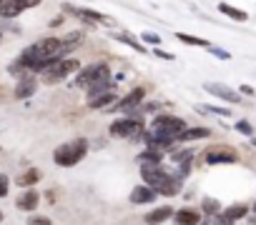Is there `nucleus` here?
I'll return each mask as SVG.
<instances>
[{
	"label": "nucleus",
	"instance_id": "20e7f679",
	"mask_svg": "<svg viewBox=\"0 0 256 225\" xmlns=\"http://www.w3.org/2000/svg\"><path fill=\"white\" fill-rule=\"evenodd\" d=\"M71 73H80V63L76 58H63V60H58L55 65H51L48 70L43 73V83H46V85L63 83Z\"/></svg>",
	"mask_w": 256,
	"mask_h": 225
},
{
	"label": "nucleus",
	"instance_id": "f3484780",
	"mask_svg": "<svg viewBox=\"0 0 256 225\" xmlns=\"http://www.w3.org/2000/svg\"><path fill=\"white\" fill-rule=\"evenodd\" d=\"M174 208H168V205H161V208H156V210H151L143 220L148 223V225H158V223H163V220H168V218H174Z\"/></svg>",
	"mask_w": 256,
	"mask_h": 225
},
{
	"label": "nucleus",
	"instance_id": "c756f323",
	"mask_svg": "<svg viewBox=\"0 0 256 225\" xmlns=\"http://www.w3.org/2000/svg\"><path fill=\"white\" fill-rule=\"evenodd\" d=\"M28 225H53V220L46 218V215H30L28 218Z\"/></svg>",
	"mask_w": 256,
	"mask_h": 225
},
{
	"label": "nucleus",
	"instance_id": "bb28decb",
	"mask_svg": "<svg viewBox=\"0 0 256 225\" xmlns=\"http://www.w3.org/2000/svg\"><path fill=\"white\" fill-rule=\"evenodd\" d=\"M196 110H201V112H206V115H221V118H229L231 115V110L229 108H221V105H196Z\"/></svg>",
	"mask_w": 256,
	"mask_h": 225
},
{
	"label": "nucleus",
	"instance_id": "2eb2a0df",
	"mask_svg": "<svg viewBox=\"0 0 256 225\" xmlns=\"http://www.w3.org/2000/svg\"><path fill=\"white\" fill-rule=\"evenodd\" d=\"M156 190L154 188H148V185H136L131 190V202H136V205H148V202H154L156 200Z\"/></svg>",
	"mask_w": 256,
	"mask_h": 225
},
{
	"label": "nucleus",
	"instance_id": "cd10ccee",
	"mask_svg": "<svg viewBox=\"0 0 256 225\" xmlns=\"http://www.w3.org/2000/svg\"><path fill=\"white\" fill-rule=\"evenodd\" d=\"M60 40H63V50H66V53H73V48L83 40V33L76 30V33H71V35H66V38H60Z\"/></svg>",
	"mask_w": 256,
	"mask_h": 225
},
{
	"label": "nucleus",
	"instance_id": "39448f33",
	"mask_svg": "<svg viewBox=\"0 0 256 225\" xmlns=\"http://www.w3.org/2000/svg\"><path fill=\"white\" fill-rule=\"evenodd\" d=\"M111 138H143V120L141 115H128V118H118L116 123H111Z\"/></svg>",
	"mask_w": 256,
	"mask_h": 225
},
{
	"label": "nucleus",
	"instance_id": "f8f14e48",
	"mask_svg": "<svg viewBox=\"0 0 256 225\" xmlns=\"http://www.w3.org/2000/svg\"><path fill=\"white\" fill-rule=\"evenodd\" d=\"M35 88H38V80H35V75H33V73L23 75V78L18 80V85H15V98H18V100H26V98H30V95L35 93Z\"/></svg>",
	"mask_w": 256,
	"mask_h": 225
},
{
	"label": "nucleus",
	"instance_id": "7c9ffc66",
	"mask_svg": "<svg viewBox=\"0 0 256 225\" xmlns=\"http://www.w3.org/2000/svg\"><path fill=\"white\" fill-rule=\"evenodd\" d=\"M236 130H239L241 135H249V138H254V128H251V123H246V120H239V123H236Z\"/></svg>",
	"mask_w": 256,
	"mask_h": 225
},
{
	"label": "nucleus",
	"instance_id": "7ed1b4c3",
	"mask_svg": "<svg viewBox=\"0 0 256 225\" xmlns=\"http://www.w3.org/2000/svg\"><path fill=\"white\" fill-rule=\"evenodd\" d=\"M85 155H88V140H85V138H76L71 143L58 145L55 153H53V160L60 168H73V165H78L83 160Z\"/></svg>",
	"mask_w": 256,
	"mask_h": 225
},
{
	"label": "nucleus",
	"instance_id": "ea45409f",
	"mask_svg": "<svg viewBox=\"0 0 256 225\" xmlns=\"http://www.w3.org/2000/svg\"><path fill=\"white\" fill-rule=\"evenodd\" d=\"M0 223H3V210H0Z\"/></svg>",
	"mask_w": 256,
	"mask_h": 225
},
{
	"label": "nucleus",
	"instance_id": "a878e982",
	"mask_svg": "<svg viewBox=\"0 0 256 225\" xmlns=\"http://www.w3.org/2000/svg\"><path fill=\"white\" fill-rule=\"evenodd\" d=\"M201 213L204 215H221V205H219V200H213V198H204L201 200Z\"/></svg>",
	"mask_w": 256,
	"mask_h": 225
},
{
	"label": "nucleus",
	"instance_id": "f257e3e1",
	"mask_svg": "<svg viewBox=\"0 0 256 225\" xmlns=\"http://www.w3.org/2000/svg\"><path fill=\"white\" fill-rule=\"evenodd\" d=\"M183 130H186L183 118L171 115V112H158V115L151 120V130L143 133V140H146V145H148V148L161 150V148L174 145Z\"/></svg>",
	"mask_w": 256,
	"mask_h": 225
},
{
	"label": "nucleus",
	"instance_id": "5701e85b",
	"mask_svg": "<svg viewBox=\"0 0 256 225\" xmlns=\"http://www.w3.org/2000/svg\"><path fill=\"white\" fill-rule=\"evenodd\" d=\"M224 215H226L229 220L236 223V220H241V218L249 215V205H246V202H233V205H229V208L224 210Z\"/></svg>",
	"mask_w": 256,
	"mask_h": 225
},
{
	"label": "nucleus",
	"instance_id": "4468645a",
	"mask_svg": "<svg viewBox=\"0 0 256 225\" xmlns=\"http://www.w3.org/2000/svg\"><path fill=\"white\" fill-rule=\"evenodd\" d=\"M201 210H194V208H181L174 213V220L176 225H201Z\"/></svg>",
	"mask_w": 256,
	"mask_h": 225
},
{
	"label": "nucleus",
	"instance_id": "473e14b6",
	"mask_svg": "<svg viewBox=\"0 0 256 225\" xmlns=\"http://www.w3.org/2000/svg\"><path fill=\"white\" fill-rule=\"evenodd\" d=\"M141 38H143V43H151V45H156V48H158V43H161V35H156V33H143Z\"/></svg>",
	"mask_w": 256,
	"mask_h": 225
},
{
	"label": "nucleus",
	"instance_id": "79ce46f5",
	"mask_svg": "<svg viewBox=\"0 0 256 225\" xmlns=\"http://www.w3.org/2000/svg\"><path fill=\"white\" fill-rule=\"evenodd\" d=\"M254 213H256V202H254Z\"/></svg>",
	"mask_w": 256,
	"mask_h": 225
},
{
	"label": "nucleus",
	"instance_id": "37998d69",
	"mask_svg": "<svg viewBox=\"0 0 256 225\" xmlns=\"http://www.w3.org/2000/svg\"><path fill=\"white\" fill-rule=\"evenodd\" d=\"M0 40H3V33H0Z\"/></svg>",
	"mask_w": 256,
	"mask_h": 225
},
{
	"label": "nucleus",
	"instance_id": "f03ea898",
	"mask_svg": "<svg viewBox=\"0 0 256 225\" xmlns=\"http://www.w3.org/2000/svg\"><path fill=\"white\" fill-rule=\"evenodd\" d=\"M76 88H83L88 90V100L98 98L101 93H108L111 90V70L105 63H93L88 68L76 75Z\"/></svg>",
	"mask_w": 256,
	"mask_h": 225
},
{
	"label": "nucleus",
	"instance_id": "c9c22d12",
	"mask_svg": "<svg viewBox=\"0 0 256 225\" xmlns=\"http://www.w3.org/2000/svg\"><path fill=\"white\" fill-rule=\"evenodd\" d=\"M213 225H233V220H229V218L221 213V215H216V220H213Z\"/></svg>",
	"mask_w": 256,
	"mask_h": 225
},
{
	"label": "nucleus",
	"instance_id": "6ab92c4d",
	"mask_svg": "<svg viewBox=\"0 0 256 225\" xmlns=\"http://www.w3.org/2000/svg\"><path fill=\"white\" fill-rule=\"evenodd\" d=\"M211 130L208 128H186L181 135H179V143H191V140H204L208 138Z\"/></svg>",
	"mask_w": 256,
	"mask_h": 225
},
{
	"label": "nucleus",
	"instance_id": "393cba45",
	"mask_svg": "<svg viewBox=\"0 0 256 225\" xmlns=\"http://www.w3.org/2000/svg\"><path fill=\"white\" fill-rule=\"evenodd\" d=\"M161 158H163V153H161V150L148 148L146 153H141V155H138V165H156V163H161Z\"/></svg>",
	"mask_w": 256,
	"mask_h": 225
},
{
	"label": "nucleus",
	"instance_id": "4c0bfd02",
	"mask_svg": "<svg viewBox=\"0 0 256 225\" xmlns=\"http://www.w3.org/2000/svg\"><path fill=\"white\" fill-rule=\"evenodd\" d=\"M251 145H254V148H256V138H251Z\"/></svg>",
	"mask_w": 256,
	"mask_h": 225
},
{
	"label": "nucleus",
	"instance_id": "9d476101",
	"mask_svg": "<svg viewBox=\"0 0 256 225\" xmlns=\"http://www.w3.org/2000/svg\"><path fill=\"white\" fill-rule=\"evenodd\" d=\"M40 5V0H5L3 8H0V15L3 18H18L20 13H26L28 8Z\"/></svg>",
	"mask_w": 256,
	"mask_h": 225
},
{
	"label": "nucleus",
	"instance_id": "0eeeda50",
	"mask_svg": "<svg viewBox=\"0 0 256 225\" xmlns=\"http://www.w3.org/2000/svg\"><path fill=\"white\" fill-rule=\"evenodd\" d=\"M204 160L208 165H219V163H236L239 153L231 145H211L208 150H204Z\"/></svg>",
	"mask_w": 256,
	"mask_h": 225
},
{
	"label": "nucleus",
	"instance_id": "a211bd4d",
	"mask_svg": "<svg viewBox=\"0 0 256 225\" xmlns=\"http://www.w3.org/2000/svg\"><path fill=\"white\" fill-rule=\"evenodd\" d=\"M111 38H113V40H121V43H126V45H131V48H133V50H138V53H143V55L148 53V50H146V45H143V43H141L138 38H133L131 33H126V30H118V33H111Z\"/></svg>",
	"mask_w": 256,
	"mask_h": 225
},
{
	"label": "nucleus",
	"instance_id": "2f4dec72",
	"mask_svg": "<svg viewBox=\"0 0 256 225\" xmlns=\"http://www.w3.org/2000/svg\"><path fill=\"white\" fill-rule=\"evenodd\" d=\"M8 188H10V180L5 173H0V198H5L8 195Z\"/></svg>",
	"mask_w": 256,
	"mask_h": 225
},
{
	"label": "nucleus",
	"instance_id": "9b49d317",
	"mask_svg": "<svg viewBox=\"0 0 256 225\" xmlns=\"http://www.w3.org/2000/svg\"><path fill=\"white\" fill-rule=\"evenodd\" d=\"M204 90L211 93V95H216V98H221V100H226V103H239L241 100L239 93H233V90L229 85H224V83H206Z\"/></svg>",
	"mask_w": 256,
	"mask_h": 225
},
{
	"label": "nucleus",
	"instance_id": "b1692460",
	"mask_svg": "<svg viewBox=\"0 0 256 225\" xmlns=\"http://www.w3.org/2000/svg\"><path fill=\"white\" fill-rule=\"evenodd\" d=\"M179 190H181V180L171 175L156 193H158V195H166V198H174V195H179Z\"/></svg>",
	"mask_w": 256,
	"mask_h": 225
},
{
	"label": "nucleus",
	"instance_id": "412c9836",
	"mask_svg": "<svg viewBox=\"0 0 256 225\" xmlns=\"http://www.w3.org/2000/svg\"><path fill=\"white\" fill-rule=\"evenodd\" d=\"M168 158L176 165H188V163H194V150H188V148H174V150L168 153Z\"/></svg>",
	"mask_w": 256,
	"mask_h": 225
},
{
	"label": "nucleus",
	"instance_id": "ddd939ff",
	"mask_svg": "<svg viewBox=\"0 0 256 225\" xmlns=\"http://www.w3.org/2000/svg\"><path fill=\"white\" fill-rule=\"evenodd\" d=\"M38 202H40V193H38V190H33V188H28L26 193H20V198L15 200V205H18V210L33 213V210L38 208Z\"/></svg>",
	"mask_w": 256,
	"mask_h": 225
},
{
	"label": "nucleus",
	"instance_id": "c85d7f7f",
	"mask_svg": "<svg viewBox=\"0 0 256 225\" xmlns=\"http://www.w3.org/2000/svg\"><path fill=\"white\" fill-rule=\"evenodd\" d=\"M176 38L181 40V43H186V45H199V48H206V40L204 38H196V35H186V33H176Z\"/></svg>",
	"mask_w": 256,
	"mask_h": 225
},
{
	"label": "nucleus",
	"instance_id": "f704fd0d",
	"mask_svg": "<svg viewBox=\"0 0 256 225\" xmlns=\"http://www.w3.org/2000/svg\"><path fill=\"white\" fill-rule=\"evenodd\" d=\"M211 55H216L221 60H231V53H226L224 48H211Z\"/></svg>",
	"mask_w": 256,
	"mask_h": 225
},
{
	"label": "nucleus",
	"instance_id": "aec40b11",
	"mask_svg": "<svg viewBox=\"0 0 256 225\" xmlns=\"http://www.w3.org/2000/svg\"><path fill=\"white\" fill-rule=\"evenodd\" d=\"M40 178H43V173H40L38 168H30V170H26V173H20V175L15 178V183H18L20 188H33Z\"/></svg>",
	"mask_w": 256,
	"mask_h": 225
},
{
	"label": "nucleus",
	"instance_id": "dca6fc26",
	"mask_svg": "<svg viewBox=\"0 0 256 225\" xmlns=\"http://www.w3.org/2000/svg\"><path fill=\"white\" fill-rule=\"evenodd\" d=\"M118 105V93L116 90H108V93H101L98 98H93V100H88V108H93V110H103V108H116Z\"/></svg>",
	"mask_w": 256,
	"mask_h": 225
},
{
	"label": "nucleus",
	"instance_id": "6e6552de",
	"mask_svg": "<svg viewBox=\"0 0 256 225\" xmlns=\"http://www.w3.org/2000/svg\"><path fill=\"white\" fill-rule=\"evenodd\" d=\"M143 98H146V90H143V88H133L131 93H126V95L118 100V105L113 108V112H126V118H128V115H136V112H138V105L143 103Z\"/></svg>",
	"mask_w": 256,
	"mask_h": 225
},
{
	"label": "nucleus",
	"instance_id": "e433bc0d",
	"mask_svg": "<svg viewBox=\"0 0 256 225\" xmlns=\"http://www.w3.org/2000/svg\"><path fill=\"white\" fill-rule=\"evenodd\" d=\"M239 93H244V95H256L251 85H241V88H239Z\"/></svg>",
	"mask_w": 256,
	"mask_h": 225
},
{
	"label": "nucleus",
	"instance_id": "a19ab883",
	"mask_svg": "<svg viewBox=\"0 0 256 225\" xmlns=\"http://www.w3.org/2000/svg\"><path fill=\"white\" fill-rule=\"evenodd\" d=\"M3 3H5V0H0V8H3Z\"/></svg>",
	"mask_w": 256,
	"mask_h": 225
},
{
	"label": "nucleus",
	"instance_id": "423d86ee",
	"mask_svg": "<svg viewBox=\"0 0 256 225\" xmlns=\"http://www.w3.org/2000/svg\"><path fill=\"white\" fill-rule=\"evenodd\" d=\"M63 10H66L68 15L83 20V22H88V25H108L113 28L116 25V20L111 15H103V13H96L91 8H78V5H71V3H63Z\"/></svg>",
	"mask_w": 256,
	"mask_h": 225
},
{
	"label": "nucleus",
	"instance_id": "1a4fd4ad",
	"mask_svg": "<svg viewBox=\"0 0 256 225\" xmlns=\"http://www.w3.org/2000/svg\"><path fill=\"white\" fill-rule=\"evenodd\" d=\"M141 178H143V183L148 185V188H154V190H158L166 180L171 178V173L161 165V163H156V165H141Z\"/></svg>",
	"mask_w": 256,
	"mask_h": 225
},
{
	"label": "nucleus",
	"instance_id": "72a5a7b5",
	"mask_svg": "<svg viewBox=\"0 0 256 225\" xmlns=\"http://www.w3.org/2000/svg\"><path fill=\"white\" fill-rule=\"evenodd\" d=\"M154 55H156V58H163V60H176V55H174V53L161 50V48H154Z\"/></svg>",
	"mask_w": 256,
	"mask_h": 225
},
{
	"label": "nucleus",
	"instance_id": "4be33fe9",
	"mask_svg": "<svg viewBox=\"0 0 256 225\" xmlns=\"http://www.w3.org/2000/svg\"><path fill=\"white\" fill-rule=\"evenodd\" d=\"M219 13H224V15L231 18V20H239V22H246V20H249V13H246V10L233 8V5H229V3H219Z\"/></svg>",
	"mask_w": 256,
	"mask_h": 225
},
{
	"label": "nucleus",
	"instance_id": "58836bf2",
	"mask_svg": "<svg viewBox=\"0 0 256 225\" xmlns=\"http://www.w3.org/2000/svg\"><path fill=\"white\" fill-rule=\"evenodd\" d=\"M251 225H256V218H251Z\"/></svg>",
	"mask_w": 256,
	"mask_h": 225
}]
</instances>
